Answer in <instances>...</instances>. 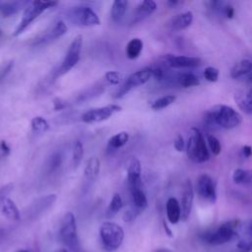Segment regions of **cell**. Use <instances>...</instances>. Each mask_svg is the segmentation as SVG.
Wrapping results in <instances>:
<instances>
[{
  "label": "cell",
  "mask_w": 252,
  "mask_h": 252,
  "mask_svg": "<svg viewBox=\"0 0 252 252\" xmlns=\"http://www.w3.org/2000/svg\"><path fill=\"white\" fill-rule=\"evenodd\" d=\"M242 122L241 114L231 106L217 104L211 107L205 115V123L209 126H219L223 129H233Z\"/></svg>",
  "instance_id": "6da1fadb"
},
{
  "label": "cell",
  "mask_w": 252,
  "mask_h": 252,
  "mask_svg": "<svg viewBox=\"0 0 252 252\" xmlns=\"http://www.w3.org/2000/svg\"><path fill=\"white\" fill-rule=\"evenodd\" d=\"M191 135L188 138L186 152L188 158L194 162H205L210 158V153L206 145V140L202 131L196 127L191 129Z\"/></svg>",
  "instance_id": "7a4b0ae2"
},
{
  "label": "cell",
  "mask_w": 252,
  "mask_h": 252,
  "mask_svg": "<svg viewBox=\"0 0 252 252\" xmlns=\"http://www.w3.org/2000/svg\"><path fill=\"white\" fill-rule=\"evenodd\" d=\"M59 237L69 249L73 251H78L80 249L77 223L73 213L68 212L62 218L59 227Z\"/></svg>",
  "instance_id": "3957f363"
},
{
  "label": "cell",
  "mask_w": 252,
  "mask_h": 252,
  "mask_svg": "<svg viewBox=\"0 0 252 252\" xmlns=\"http://www.w3.org/2000/svg\"><path fill=\"white\" fill-rule=\"evenodd\" d=\"M57 5V2L54 1H32L31 2L24 10L22 19L15 29L13 35H20L41 13H43L46 9L52 8Z\"/></svg>",
  "instance_id": "277c9868"
},
{
  "label": "cell",
  "mask_w": 252,
  "mask_h": 252,
  "mask_svg": "<svg viewBox=\"0 0 252 252\" xmlns=\"http://www.w3.org/2000/svg\"><path fill=\"white\" fill-rule=\"evenodd\" d=\"M99 236L103 247L107 251H115L123 242L124 230L115 222L104 221L99 227Z\"/></svg>",
  "instance_id": "5b68a950"
},
{
  "label": "cell",
  "mask_w": 252,
  "mask_h": 252,
  "mask_svg": "<svg viewBox=\"0 0 252 252\" xmlns=\"http://www.w3.org/2000/svg\"><path fill=\"white\" fill-rule=\"evenodd\" d=\"M83 45V36L81 34L76 35L70 43L65 57L57 70V76H62L68 73L73 67L77 65L80 60V54Z\"/></svg>",
  "instance_id": "8992f818"
},
{
  "label": "cell",
  "mask_w": 252,
  "mask_h": 252,
  "mask_svg": "<svg viewBox=\"0 0 252 252\" xmlns=\"http://www.w3.org/2000/svg\"><path fill=\"white\" fill-rule=\"evenodd\" d=\"M237 223V220H231L222 223L215 231L207 233L206 236L204 237L205 241L212 245H220L230 241L236 235Z\"/></svg>",
  "instance_id": "52a82bcc"
},
{
  "label": "cell",
  "mask_w": 252,
  "mask_h": 252,
  "mask_svg": "<svg viewBox=\"0 0 252 252\" xmlns=\"http://www.w3.org/2000/svg\"><path fill=\"white\" fill-rule=\"evenodd\" d=\"M152 77H153V69L152 68H144L139 71H136L135 73L131 74L126 79V81L124 82L122 87H120V89L116 93L115 98L123 97L131 90L146 84Z\"/></svg>",
  "instance_id": "ba28073f"
},
{
  "label": "cell",
  "mask_w": 252,
  "mask_h": 252,
  "mask_svg": "<svg viewBox=\"0 0 252 252\" xmlns=\"http://www.w3.org/2000/svg\"><path fill=\"white\" fill-rule=\"evenodd\" d=\"M122 107L118 104H108L100 107H94L87 110L82 115V121L85 123H97L107 120L114 113L120 112Z\"/></svg>",
  "instance_id": "9c48e42d"
},
{
  "label": "cell",
  "mask_w": 252,
  "mask_h": 252,
  "mask_svg": "<svg viewBox=\"0 0 252 252\" xmlns=\"http://www.w3.org/2000/svg\"><path fill=\"white\" fill-rule=\"evenodd\" d=\"M196 190L200 197L204 200H207L211 203H214L217 200V190H216V182L214 179L204 173L201 174L196 182Z\"/></svg>",
  "instance_id": "30bf717a"
},
{
  "label": "cell",
  "mask_w": 252,
  "mask_h": 252,
  "mask_svg": "<svg viewBox=\"0 0 252 252\" xmlns=\"http://www.w3.org/2000/svg\"><path fill=\"white\" fill-rule=\"evenodd\" d=\"M77 23L85 27H94L100 25V19L96 13L88 6L76 7L72 15Z\"/></svg>",
  "instance_id": "8fae6325"
},
{
  "label": "cell",
  "mask_w": 252,
  "mask_h": 252,
  "mask_svg": "<svg viewBox=\"0 0 252 252\" xmlns=\"http://www.w3.org/2000/svg\"><path fill=\"white\" fill-rule=\"evenodd\" d=\"M166 64L171 68H195L201 64L199 57L166 54L164 56Z\"/></svg>",
  "instance_id": "7c38bea8"
},
{
  "label": "cell",
  "mask_w": 252,
  "mask_h": 252,
  "mask_svg": "<svg viewBox=\"0 0 252 252\" xmlns=\"http://www.w3.org/2000/svg\"><path fill=\"white\" fill-rule=\"evenodd\" d=\"M142 165L137 158H131L127 164V179L130 189L142 188Z\"/></svg>",
  "instance_id": "4fadbf2b"
},
{
  "label": "cell",
  "mask_w": 252,
  "mask_h": 252,
  "mask_svg": "<svg viewBox=\"0 0 252 252\" xmlns=\"http://www.w3.org/2000/svg\"><path fill=\"white\" fill-rule=\"evenodd\" d=\"M193 200H194V189L190 179H188L184 184V190L181 198L180 208H181L182 220H186L189 218L192 210V206H193Z\"/></svg>",
  "instance_id": "5bb4252c"
},
{
  "label": "cell",
  "mask_w": 252,
  "mask_h": 252,
  "mask_svg": "<svg viewBox=\"0 0 252 252\" xmlns=\"http://www.w3.org/2000/svg\"><path fill=\"white\" fill-rule=\"evenodd\" d=\"M0 212L1 214L12 221H17L20 220V212L13 200L6 196L0 197Z\"/></svg>",
  "instance_id": "9a60e30c"
},
{
  "label": "cell",
  "mask_w": 252,
  "mask_h": 252,
  "mask_svg": "<svg viewBox=\"0 0 252 252\" xmlns=\"http://www.w3.org/2000/svg\"><path fill=\"white\" fill-rule=\"evenodd\" d=\"M234 99L239 107L245 114H252V89L240 91L235 94Z\"/></svg>",
  "instance_id": "2e32d148"
},
{
  "label": "cell",
  "mask_w": 252,
  "mask_h": 252,
  "mask_svg": "<svg viewBox=\"0 0 252 252\" xmlns=\"http://www.w3.org/2000/svg\"><path fill=\"white\" fill-rule=\"evenodd\" d=\"M165 208L168 221L172 224L177 223L181 219V208L179 202L175 198L170 197L166 202Z\"/></svg>",
  "instance_id": "e0dca14e"
},
{
  "label": "cell",
  "mask_w": 252,
  "mask_h": 252,
  "mask_svg": "<svg viewBox=\"0 0 252 252\" xmlns=\"http://www.w3.org/2000/svg\"><path fill=\"white\" fill-rule=\"evenodd\" d=\"M100 169V161L96 157L90 158L85 164L84 175L88 181H94L96 179Z\"/></svg>",
  "instance_id": "ac0fdd59"
},
{
  "label": "cell",
  "mask_w": 252,
  "mask_h": 252,
  "mask_svg": "<svg viewBox=\"0 0 252 252\" xmlns=\"http://www.w3.org/2000/svg\"><path fill=\"white\" fill-rule=\"evenodd\" d=\"M193 22V14L191 11H187L175 16L171 21V28L174 31H180L188 28Z\"/></svg>",
  "instance_id": "d6986e66"
},
{
  "label": "cell",
  "mask_w": 252,
  "mask_h": 252,
  "mask_svg": "<svg viewBox=\"0 0 252 252\" xmlns=\"http://www.w3.org/2000/svg\"><path fill=\"white\" fill-rule=\"evenodd\" d=\"M252 72V62L248 59H243L237 62L230 70V77L232 79H238L244 75Z\"/></svg>",
  "instance_id": "ffe728a7"
},
{
  "label": "cell",
  "mask_w": 252,
  "mask_h": 252,
  "mask_svg": "<svg viewBox=\"0 0 252 252\" xmlns=\"http://www.w3.org/2000/svg\"><path fill=\"white\" fill-rule=\"evenodd\" d=\"M143 45L144 44H143L142 39H140L138 37L132 38L127 43L126 48H125V53H126L127 58H129L131 60L137 59L143 50Z\"/></svg>",
  "instance_id": "44dd1931"
},
{
  "label": "cell",
  "mask_w": 252,
  "mask_h": 252,
  "mask_svg": "<svg viewBox=\"0 0 252 252\" xmlns=\"http://www.w3.org/2000/svg\"><path fill=\"white\" fill-rule=\"evenodd\" d=\"M131 194H132V201L134 208L138 212H143L147 206H148V200L146 197V194L142 190V188H135L131 189Z\"/></svg>",
  "instance_id": "7402d4cb"
},
{
  "label": "cell",
  "mask_w": 252,
  "mask_h": 252,
  "mask_svg": "<svg viewBox=\"0 0 252 252\" xmlns=\"http://www.w3.org/2000/svg\"><path fill=\"white\" fill-rule=\"evenodd\" d=\"M128 7V2L126 0H116L112 3L110 9V17L112 21L119 22L124 17Z\"/></svg>",
  "instance_id": "603a6c76"
},
{
  "label": "cell",
  "mask_w": 252,
  "mask_h": 252,
  "mask_svg": "<svg viewBox=\"0 0 252 252\" xmlns=\"http://www.w3.org/2000/svg\"><path fill=\"white\" fill-rule=\"evenodd\" d=\"M23 3L13 1V2H7V1H0V17L2 18H9L17 14L22 6Z\"/></svg>",
  "instance_id": "cb8c5ba5"
},
{
  "label": "cell",
  "mask_w": 252,
  "mask_h": 252,
  "mask_svg": "<svg viewBox=\"0 0 252 252\" xmlns=\"http://www.w3.org/2000/svg\"><path fill=\"white\" fill-rule=\"evenodd\" d=\"M68 31V28L66 26V24L63 21H58L53 27L52 29L44 35V37H42L40 39V41H44V40H53V39H57L61 36H63Z\"/></svg>",
  "instance_id": "d4e9b609"
},
{
  "label": "cell",
  "mask_w": 252,
  "mask_h": 252,
  "mask_svg": "<svg viewBox=\"0 0 252 252\" xmlns=\"http://www.w3.org/2000/svg\"><path fill=\"white\" fill-rule=\"evenodd\" d=\"M122 207H123V202H122L121 196L118 193H114L111 197L110 203L105 212V216L107 218L114 217L122 209Z\"/></svg>",
  "instance_id": "484cf974"
},
{
  "label": "cell",
  "mask_w": 252,
  "mask_h": 252,
  "mask_svg": "<svg viewBox=\"0 0 252 252\" xmlns=\"http://www.w3.org/2000/svg\"><path fill=\"white\" fill-rule=\"evenodd\" d=\"M232 180L236 184H248L252 182V170L237 168L232 173Z\"/></svg>",
  "instance_id": "4316f807"
},
{
  "label": "cell",
  "mask_w": 252,
  "mask_h": 252,
  "mask_svg": "<svg viewBox=\"0 0 252 252\" xmlns=\"http://www.w3.org/2000/svg\"><path fill=\"white\" fill-rule=\"evenodd\" d=\"M129 140V134L125 131L119 132L115 135H113L112 137H110V139L108 140V147H110L113 150H117L122 148Z\"/></svg>",
  "instance_id": "83f0119b"
},
{
  "label": "cell",
  "mask_w": 252,
  "mask_h": 252,
  "mask_svg": "<svg viewBox=\"0 0 252 252\" xmlns=\"http://www.w3.org/2000/svg\"><path fill=\"white\" fill-rule=\"evenodd\" d=\"M31 127L33 133L43 134L49 129V124L44 117L34 116L31 121Z\"/></svg>",
  "instance_id": "f1b7e54d"
},
{
  "label": "cell",
  "mask_w": 252,
  "mask_h": 252,
  "mask_svg": "<svg viewBox=\"0 0 252 252\" xmlns=\"http://www.w3.org/2000/svg\"><path fill=\"white\" fill-rule=\"evenodd\" d=\"M157 10V3L152 0H145L140 3L137 8V17L144 18L148 15H151Z\"/></svg>",
  "instance_id": "f546056e"
},
{
  "label": "cell",
  "mask_w": 252,
  "mask_h": 252,
  "mask_svg": "<svg viewBox=\"0 0 252 252\" xmlns=\"http://www.w3.org/2000/svg\"><path fill=\"white\" fill-rule=\"evenodd\" d=\"M178 84L182 88H191V87H196L200 84L199 78L192 74V73H183L179 75L178 77Z\"/></svg>",
  "instance_id": "4dcf8cb0"
},
{
  "label": "cell",
  "mask_w": 252,
  "mask_h": 252,
  "mask_svg": "<svg viewBox=\"0 0 252 252\" xmlns=\"http://www.w3.org/2000/svg\"><path fill=\"white\" fill-rule=\"evenodd\" d=\"M175 99H176L175 95L167 94V95H164V96H161V97L156 99L151 104V107L154 110H160V109H163V108L169 106L170 104H172L175 101Z\"/></svg>",
  "instance_id": "1f68e13d"
},
{
  "label": "cell",
  "mask_w": 252,
  "mask_h": 252,
  "mask_svg": "<svg viewBox=\"0 0 252 252\" xmlns=\"http://www.w3.org/2000/svg\"><path fill=\"white\" fill-rule=\"evenodd\" d=\"M84 156V147L80 141H76L73 147V155H72V161L74 168H77L80 164L82 158Z\"/></svg>",
  "instance_id": "d6a6232c"
},
{
  "label": "cell",
  "mask_w": 252,
  "mask_h": 252,
  "mask_svg": "<svg viewBox=\"0 0 252 252\" xmlns=\"http://www.w3.org/2000/svg\"><path fill=\"white\" fill-rule=\"evenodd\" d=\"M207 143L209 145V148L211 150V152L218 156L220 154L221 152V146H220V143L219 141V139L217 137H215L214 135L212 134H208L207 135Z\"/></svg>",
  "instance_id": "836d02e7"
},
{
  "label": "cell",
  "mask_w": 252,
  "mask_h": 252,
  "mask_svg": "<svg viewBox=\"0 0 252 252\" xmlns=\"http://www.w3.org/2000/svg\"><path fill=\"white\" fill-rule=\"evenodd\" d=\"M104 79L110 85H118L122 81V75L116 71H108L105 73Z\"/></svg>",
  "instance_id": "e575fe53"
},
{
  "label": "cell",
  "mask_w": 252,
  "mask_h": 252,
  "mask_svg": "<svg viewBox=\"0 0 252 252\" xmlns=\"http://www.w3.org/2000/svg\"><path fill=\"white\" fill-rule=\"evenodd\" d=\"M219 74H220V71L219 69L215 68V67H212V66H209L205 69L204 71V77L207 81L209 82H217L218 79H219Z\"/></svg>",
  "instance_id": "d590c367"
},
{
  "label": "cell",
  "mask_w": 252,
  "mask_h": 252,
  "mask_svg": "<svg viewBox=\"0 0 252 252\" xmlns=\"http://www.w3.org/2000/svg\"><path fill=\"white\" fill-rule=\"evenodd\" d=\"M61 162H62V158H61V155L56 153L54 155L51 156L50 159H49V162H48V169L49 171H55L58 167H60L61 165Z\"/></svg>",
  "instance_id": "8d00e7d4"
},
{
  "label": "cell",
  "mask_w": 252,
  "mask_h": 252,
  "mask_svg": "<svg viewBox=\"0 0 252 252\" xmlns=\"http://www.w3.org/2000/svg\"><path fill=\"white\" fill-rule=\"evenodd\" d=\"M238 248L242 251V252H248L250 250H252V240L244 238L242 240L239 241L238 243Z\"/></svg>",
  "instance_id": "74e56055"
},
{
  "label": "cell",
  "mask_w": 252,
  "mask_h": 252,
  "mask_svg": "<svg viewBox=\"0 0 252 252\" xmlns=\"http://www.w3.org/2000/svg\"><path fill=\"white\" fill-rule=\"evenodd\" d=\"M173 146H174V149L177 152L184 151V149H185V142H184V139H183V137L181 135H177V137L174 140Z\"/></svg>",
  "instance_id": "f35d334b"
},
{
  "label": "cell",
  "mask_w": 252,
  "mask_h": 252,
  "mask_svg": "<svg viewBox=\"0 0 252 252\" xmlns=\"http://www.w3.org/2000/svg\"><path fill=\"white\" fill-rule=\"evenodd\" d=\"M223 13H224V15L226 16V18L231 19V18H233V16H234V9H233L232 6L227 5V6H225V7L223 8Z\"/></svg>",
  "instance_id": "ab89813d"
},
{
  "label": "cell",
  "mask_w": 252,
  "mask_h": 252,
  "mask_svg": "<svg viewBox=\"0 0 252 252\" xmlns=\"http://www.w3.org/2000/svg\"><path fill=\"white\" fill-rule=\"evenodd\" d=\"M241 152L245 158H250L252 156V147L249 145H245L242 147Z\"/></svg>",
  "instance_id": "60d3db41"
},
{
  "label": "cell",
  "mask_w": 252,
  "mask_h": 252,
  "mask_svg": "<svg viewBox=\"0 0 252 252\" xmlns=\"http://www.w3.org/2000/svg\"><path fill=\"white\" fill-rule=\"evenodd\" d=\"M65 101H63L61 98H56L55 100H54V109L55 110H61V109H63L64 107H65V103H64Z\"/></svg>",
  "instance_id": "b9f144b4"
},
{
  "label": "cell",
  "mask_w": 252,
  "mask_h": 252,
  "mask_svg": "<svg viewBox=\"0 0 252 252\" xmlns=\"http://www.w3.org/2000/svg\"><path fill=\"white\" fill-rule=\"evenodd\" d=\"M0 150L4 155H9L10 154V147L5 141L0 142Z\"/></svg>",
  "instance_id": "7bdbcfd3"
},
{
  "label": "cell",
  "mask_w": 252,
  "mask_h": 252,
  "mask_svg": "<svg viewBox=\"0 0 252 252\" xmlns=\"http://www.w3.org/2000/svg\"><path fill=\"white\" fill-rule=\"evenodd\" d=\"M245 238L252 240V220H251V222H250V224H249V226H248V229H247V235H246V237H245Z\"/></svg>",
  "instance_id": "ee69618b"
},
{
  "label": "cell",
  "mask_w": 252,
  "mask_h": 252,
  "mask_svg": "<svg viewBox=\"0 0 252 252\" xmlns=\"http://www.w3.org/2000/svg\"><path fill=\"white\" fill-rule=\"evenodd\" d=\"M163 226H164V229L166 230V233H167L168 235H171V233H170V229L167 227V225H166V223H165V222H163Z\"/></svg>",
  "instance_id": "f6af8a7d"
},
{
  "label": "cell",
  "mask_w": 252,
  "mask_h": 252,
  "mask_svg": "<svg viewBox=\"0 0 252 252\" xmlns=\"http://www.w3.org/2000/svg\"><path fill=\"white\" fill-rule=\"evenodd\" d=\"M156 252H172V251H170V250H168V249H165V248H160V249L157 250Z\"/></svg>",
  "instance_id": "bcb514c9"
},
{
  "label": "cell",
  "mask_w": 252,
  "mask_h": 252,
  "mask_svg": "<svg viewBox=\"0 0 252 252\" xmlns=\"http://www.w3.org/2000/svg\"><path fill=\"white\" fill-rule=\"evenodd\" d=\"M169 5H172V6H174V5H176V4H179L180 2L179 1H168L167 2Z\"/></svg>",
  "instance_id": "7dc6e473"
},
{
  "label": "cell",
  "mask_w": 252,
  "mask_h": 252,
  "mask_svg": "<svg viewBox=\"0 0 252 252\" xmlns=\"http://www.w3.org/2000/svg\"><path fill=\"white\" fill-rule=\"evenodd\" d=\"M248 81H249L250 83H252V73H250V75L248 76Z\"/></svg>",
  "instance_id": "c3c4849f"
},
{
  "label": "cell",
  "mask_w": 252,
  "mask_h": 252,
  "mask_svg": "<svg viewBox=\"0 0 252 252\" xmlns=\"http://www.w3.org/2000/svg\"><path fill=\"white\" fill-rule=\"evenodd\" d=\"M55 252H68L66 249H58V250H56Z\"/></svg>",
  "instance_id": "681fc988"
},
{
  "label": "cell",
  "mask_w": 252,
  "mask_h": 252,
  "mask_svg": "<svg viewBox=\"0 0 252 252\" xmlns=\"http://www.w3.org/2000/svg\"><path fill=\"white\" fill-rule=\"evenodd\" d=\"M17 252H30V251H28V250H19Z\"/></svg>",
  "instance_id": "f907efd6"
}]
</instances>
